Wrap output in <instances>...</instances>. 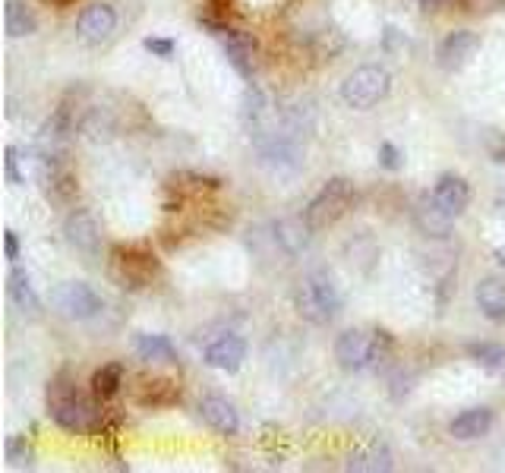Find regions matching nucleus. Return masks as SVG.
<instances>
[{
    "mask_svg": "<svg viewBox=\"0 0 505 473\" xmlns=\"http://www.w3.org/2000/svg\"><path fill=\"white\" fill-rule=\"evenodd\" d=\"M143 45H145V51H149V54L161 57V61H168V57H174V47H178L171 38H155V35H152V38H145Z\"/></svg>",
    "mask_w": 505,
    "mask_h": 473,
    "instance_id": "29",
    "label": "nucleus"
},
{
    "mask_svg": "<svg viewBox=\"0 0 505 473\" xmlns=\"http://www.w3.org/2000/svg\"><path fill=\"white\" fill-rule=\"evenodd\" d=\"M348 470H367V473L392 470V452L385 445H369L363 452H354L348 461Z\"/></svg>",
    "mask_w": 505,
    "mask_h": 473,
    "instance_id": "22",
    "label": "nucleus"
},
{
    "mask_svg": "<svg viewBox=\"0 0 505 473\" xmlns=\"http://www.w3.org/2000/svg\"><path fill=\"white\" fill-rule=\"evenodd\" d=\"M63 234H67V244L76 253H82L86 259H98V253H102V228H98L92 212L86 209L70 212L67 224H63Z\"/></svg>",
    "mask_w": 505,
    "mask_h": 473,
    "instance_id": "8",
    "label": "nucleus"
},
{
    "mask_svg": "<svg viewBox=\"0 0 505 473\" xmlns=\"http://www.w3.org/2000/svg\"><path fill=\"white\" fill-rule=\"evenodd\" d=\"M20 164H22L20 149H13V145H10V149L4 152V170H7L10 183H26V170H20Z\"/></svg>",
    "mask_w": 505,
    "mask_h": 473,
    "instance_id": "27",
    "label": "nucleus"
},
{
    "mask_svg": "<svg viewBox=\"0 0 505 473\" xmlns=\"http://www.w3.org/2000/svg\"><path fill=\"white\" fill-rule=\"evenodd\" d=\"M111 275L123 287H143L158 275V259L145 246H117L111 253Z\"/></svg>",
    "mask_w": 505,
    "mask_h": 473,
    "instance_id": "7",
    "label": "nucleus"
},
{
    "mask_svg": "<svg viewBox=\"0 0 505 473\" xmlns=\"http://www.w3.org/2000/svg\"><path fill=\"white\" fill-rule=\"evenodd\" d=\"M414 221H417V228H420V234L436 236V240H445V236L451 234V224H455V218H451L445 209H439L436 199L426 196V199H420V203H417Z\"/></svg>",
    "mask_w": 505,
    "mask_h": 473,
    "instance_id": "13",
    "label": "nucleus"
},
{
    "mask_svg": "<svg viewBox=\"0 0 505 473\" xmlns=\"http://www.w3.org/2000/svg\"><path fill=\"white\" fill-rule=\"evenodd\" d=\"M272 230H275V244H278L287 256H301L310 246V234H313L307 218H281V221H275Z\"/></svg>",
    "mask_w": 505,
    "mask_h": 473,
    "instance_id": "14",
    "label": "nucleus"
},
{
    "mask_svg": "<svg viewBox=\"0 0 505 473\" xmlns=\"http://www.w3.org/2000/svg\"><path fill=\"white\" fill-rule=\"evenodd\" d=\"M7 461L13 467H29L35 461L32 445L26 442V436H10L7 439Z\"/></svg>",
    "mask_w": 505,
    "mask_h": 473,
    "instance_id": "26",
    "label": "nucleus"
},
{
    "mask_svg": "<svg viewBox=\"0 0 505 473\" xmlns=\"http://www.w3.org/2000/svg\"><path fill=\"white\" fill-rule=\"evenodd\" d=\"M57 4H63V7H67V4H73V0H57Z\"/></svg>",
    "mask_w": 505,
    "mask_h": 473,
    "instance_id": "34",
    "label": "nucleus"
},
{
    "mask_svg": "<svg viewBox=\"0 0 505 473\" xmlns=\"http://www.w3.org/2000/svg\"><path fill=\"white\" fill-rule=\"evenodd\" d=\"M496 262L505 265V246H499V250H496Z\"/></svg>",
    "mask_w": 505,
    "mask_h": 473,
    "instance_id": "32",
    "label": "nucleus"
},
{
    "mask_svg": "<svg viewBox=\"0 0 505 473\" xmlns=\"http://www.w3.org/2000/svg\"><path fill=\"white\" fill-rule=\"evenodd\" d=\"M180 398L178 386H174L171 378H145L143 388H139L137 401L145 407H164V404H174Z\"/></svg>",
    "mask_w": 505,
    "mask_h": 473,
    "instance_id": "20",
    "label": "nucleus"
},
{
    "mask_svg": "<svg viewBox=\"0 0 505 473\" xmlns=\"http://www.w3.org/2000/svg\"><path fill=\"white\" fill-rule=\"evenodd\" d=\"M51 303L61 312L63 319H73V322H86V319H95L104 310L102 294L86 281H63L51 294Z\"/></svg>",
    "mask_w": 505,
    "mask_h": 473,
    "instance_id": "6",
    "label": "nucleus"
},
{
    "mask_svg": "<svg viewBox=\"0 0 505 473\" xmlns=\"http://www.w3.org/2000/svg\"><path fill=\"white\" fill-rule=\"evenodd\" d=\"M114 29H117V13L111 4H92L76 20V35L86 45H102V41H108L114 35Z\"/></svg>",
    "mask_w": 505,
    "mask_h": 473,
    "instance_id": "9",
    "label": "nucleus"
},
{
    "mask_svg": "<svg viewBox=\"0 0 505 473\" xmlns=\"http://www.w3.org/2000/svg\"><path fill=\"white\" fill-rule=\"evenodd\" d=\"M199 413H203V419H205L209 426H212L215 433H221V436H237L240 417H237V411H234L231 401L219 398V394H212V398H203V404H199Z\"/></svg>",
    "mask_w": 505,
    "mask_h": 473,
    "instance_id": "16",
    "label": "nucleus"
},
{
    "mask_svg": "<svg viewBox=\"0 0 505 473\" xmlns=\"http://www.w3.org/2000/svg\"><path fill=\"white\" fill-rule=\"evenodd\" d=\"M477 310L484 312L490 322H505V281L499 278H484L474 291Z\"/></svg>",
    "mask_w": 505,
    "mask_h": 473,
    "instance_id": "17",
    "label": "nucleus"
},
{
    "mask_svg": "<svg viewBox=\"0 0 505 473\" xmlns=\"http://www.w3.org/2000/svg\"><path fill=\"white\" fill-rule=\"evenodd\" d=\"M48 413L61 429H67V433H92V429L98 426L95 407L63 386H54V392L48 394Z\"/></svg>",
    "mask_w": 505,
    "mask_h": 473,
    "instance_id": "5",
    "label": "nucleus"
},
{
    "mask_svg": "<svg viewBox=\"0 0 505 473\" xmlns=\"http://www.w3.org/2000/svg\"><path fill=\"white\" fill-rule=\"evenodd\" d=\"M379 164H383L385 170H398L404 164V155L398 152V145H392V142H383V145H379Z\"/></svg>",
    "mask_w": 505,
    "mask_h": 473,
    "instance_id": "28",
    "label": "nucleus"
},
{
    "mask_svg": "<svg viewBox=\"0 0 505 473\" xmlns=\"http://www.w3.org/2000/svg\"><path fill=\"white\" fill-rule=\"evenodd\" d=\"M480 47V35L471 32V29H458V32L445 35L443 45H439V67L443 70H461Z\"/></svg>",
    "mask_w": 505,
    "mask_h": 473,
    "instance_id": "10",
    "label": "nucleus"
},
{
    "mask_svg": "<svg viewBox=\"0 0 505 473\" xmlns=\"http://www.w3.org/2000/svg\"><path fill=\"white\" fill-rule=\"evenodd\" d=\"M392 88V73L385 67H376V63H369V67H360L354 70V73L344 76L342 82V102L348 104V108L354 111H369L373 104H379L389 95Z\"/></svg>",
    "mask_w": 505,
    "mask_h": 473,
    "instance_id": "4",
    "label": "nucleus"
},
{
    "mask_svg": "<svg viewBox=\"0 0 505 473\" xmlns=\"http://www.w3.org/2000/svg\"><path fill=\"white\" fill-rule=\"evenodd\" d=\"M4 253H7V259H20V240H16L13 230L4 234Z\"/></svg>",
    "mask_w": 505,
    "mask_h": 473,
    "instance_id": "30",
    "label": "nucleus"
},
{
    "mask_svg": "<svg viewBox=\"0 0 505 473\" xmlns=\"http://www.w3.org/2000/svg\"><path fill=\"white\" fill-rule=\"evenodd\" d=\"M468 357L486 369H505V347L496 341H474L468 344Z\"/></svg>",
    "mask_w": 505,
    "mask_h": 473,
    "instance_id": "25",
    "label": "nucleus"
},
{
    "mask_svg": "<svg viewBox=\"0 0 505 473\" xmlns=\"http://www.w3.org/2000/svg\"><path fill=\"white\" fill-rule=\"evenodd\" d=\"M4 29H7L10 38H29L38 29V20H35L32 10L22 0H7L4 4Z\"/></svg>",
    "mask_w": 505,
    "mask_h": 473,
    "instance_id": "19",
    "label": "nucleus"
},
{
    "mask_svg": "<svg viewBox=\"0 0 505 473\" xmlns=\"http://www.w3.org/2000/svg\"><path fill=\"white\" fill-rule=\"evenodd\" d=\"M225 57H228V63L244 76V79H250L252 76V47L240 32H234L225 38Z\"/></svg>",
    "mask_w": 505,
    "mask_h": 473,
    "instance_id": "23",
    "label": "nucleus"
},
{
    "mask_svg": "<svg viewBox=\"0 0 505 473\" xmlns=\"http://www.w3.org/2000/svg\"><path fill=\"white\" fill-rule=\"evenodd\" d=\"M490 429H493V411L490 407H468V411H461L449 423V433L461 442L480 439V436H486Z\"/></svg>",
    "mask_w": 505,
    "mask_h": 473,
    "instance_id": "15",
    "label": "nucleus"
},
{
    "mask_svg": "<svg viewBox=\"0 0 505 473\" xmlns=\"http://www.w3.org/2000/svg\"><path fill=\"white\" fill-rule=\"evenodd\" d=\"M7 294H10V300H13L16 310H20L22 316H38V312H41V300H38V294H35L32 281H29V275L22 269L10 271Z\"/></svg>",
    "mask_w": 505,
    "mask_h": 473,
    "instance_id": "18",
    "label": "nucleus"
},
{
    "mask_svg": "<svg viewBox=\"0 0 505 473\" xmlns=\"http://www.w3.org/2000/svg\"><path fill=\"white\" fill-rule=\"evenodd\" d=\"M351 203H354V183H351L348 177H332V180L310 199V205L303 209V218H307V224L313 230H326L348 215Z\"/></svg>",
    "mask_w": 505,
    "mask_h": 473,
    "instance_id": "3",
    "label": "nucleus"
},
{
    "mask_svg": "<svg viewBox=\"0 0 505 473\" xmlns=\"http://www.w3.org/2000/svg\"><path fill=\"white\" fill-rule=\"evenodd\" d=\"M137 353L145 363H174L178 360V351H174V344L164 335H139Z\"/></svg>",
    "mask_w": 505,
    "mask_h": 473,
    "instance_id": "21",
    "label": "nucleus"
},
{
    "mask_svg": "<svg viewBox=\"0 0 505 473\" xmlns=\"http://www.w3.org/2000/svg\"><path fill=\"white\" fill-rule=\"evenodd\" d=\"M496 212H499V215H505V187L496 193Z\"/></svg>",
    "mask_w": 505,
    "mask_h": 473,
    "instance_id": "31",
    "label": "nucleus"
},
{
    "mask_svg": "<svg viewBox=\"0 0 505 473\" xmlns=\"http://www.w3.org/2000/svg\"><path fill=\"white\" fill-rule=\"evenodd\" d=\"M123 386V363H108L92 376V392L98 401H111Z\"/></svg>",
    "mask_w": 505,
    "mask_h": 473,
    "instance_id": "24",
    "label": "nucleus"
},
{
    "mask_svg": "<svg viewBox=\"0 0 505 473\" xmlns=\"http://www.w3.org/2000/svg\"><path fill=\"white\" fill-rule=\"evenodd\" d=\"M203 360L212 369H221V372H237L246 360V341L237 338V335H221L215 338L212 344L203 351Z\"/></svg>",
    "mask_w": 505,
    "mask_h": 473,
    "instance_id": "11",
    "label": "nucleus"
},
{
    "mask_svg": "<svg viewBox=\"0 0 505 473\" xmlns=\"http://www.w3.org/2000/svg\"><path fill=\"white\" fill-rule=\"evenodd\" d=\"M433 199H436L439 209H445L451 218H458L461 212L468 209V203H471V187H468L465 177L458 174H443L436 180V187H433L430 193Z\"/></svg>",
    "mask_w": 505,
    "mask_h": 473,
    "instance_id": "12",
    "label": "nucleus"
},
{
    "mask_svg": "<svg viewBox=\"0 0 505 473\" xmlns=\"http://www.w3.org/2000/svg\"><path fill=\"white\" fill-rule=\"evenodd\" d=\"M392 351V338L385 331H360L351 328L335 341V360L344 372L373 369L379 360H385Z\"/></svg>",
    "mask_w": 505,
    "mask_h": 473,
    "instance_id": "2",
    "label": "nucleus"
},
{
    "mask_svg": "<svg viewBox=\"0 0 505 473\" xmlns=\"http://www.w3.org/2000/svg\"><path fill=\"white\" fill-rule=\"evenodd\" d=\"M496 162H502V164H505V142L496 149Z\"/></svg>",
    "mask_w": 505,
    "mask_h": 473,
    "instance_id": "33",
    "label": "nucleus"
},
{
    "mask_svg": "<svg viewBox=\"0 0 505 473\" xmlns=\"http://www.w3.org/2000/svg\"><path fill=\"white\" fill-rule=\"evenodd\" d=\"M294 310L313 325H332L344 310L342 287L328 271H310L294 287Z\"/></svg>",
    "mask_w": 505,
    "mask_h": 473,
    "instance_id": "1",
    "label": "nucleus"
}]
</instances>
